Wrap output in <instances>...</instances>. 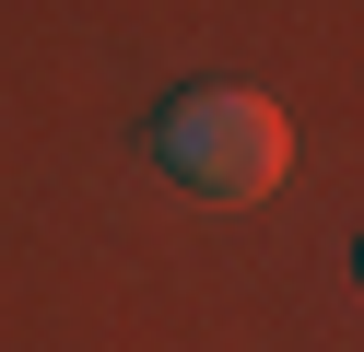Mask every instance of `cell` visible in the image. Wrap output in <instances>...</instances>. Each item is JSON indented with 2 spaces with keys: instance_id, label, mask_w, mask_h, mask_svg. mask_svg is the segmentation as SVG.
Instances as JSON below:
<instances>
[{
  "instance_id": "6da1fadb",
  "label": "cell",
  "mask_w": 364,
  "mask_h": 352,
  "mask_svg": "<svg viewBox=\"0 0 364 352\" xmlns=\"http://www.w3.org/2000/svg\"><path fill=\"white\" fill-rule=\"evenodd\" d=\"M153 164H165L176 188H200V200H270L282 164H294V117L270 106V94L200 82V94H176V106L153 117Z\"/></svg>"
}]
</instances>
